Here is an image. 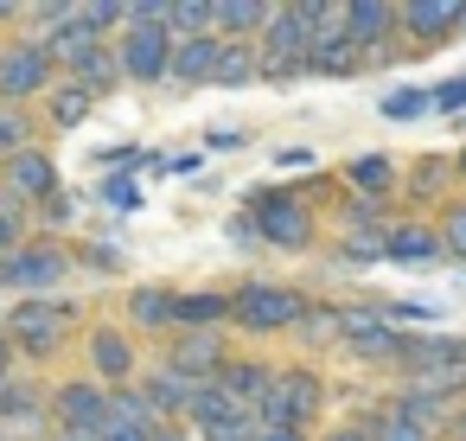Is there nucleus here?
Here are the masks:
<instances>
[{
	"label": "nucleus",
	"mask_w": 466,
	"mask_h": 441,
	"mask_svg": "<svg viewBox=\"0 0 466 441\" xmlns=\"http://www.w3.org/2000/svg\"><path fill=\"white\" fill-rule=\"evenodd\" d=\"M383 256L415 269V262H441V256H447V243H441V231H434V224H390V231H383Z\"/></svg>",
	"instance_id": "nucleus-14"
},
{
	"label": "nucleus",
	"mask_w": 466,
	"mask_h": 441,
	"mask_svg": "<svg viewBox=\"0 0 466 441\" xmlns=\"http://www.w3.org/2000/svg\"><path fill=\"white\" fill-rule=\"evenodd\" d=\"M300 313H307V301L281 282H249L230 294V320L243 333H281V326H300Z\"/></svg>",
	"instance_id": "nucleus-4"
},
{
	"label": "nucleus",
	"mask_w": 466,
	"mask_h": 441,
	"mask_svg": "<svg viewBox=\"0 0 466 441\" xmlns=\"http://www.w3.org/2000/svg\"><path fill=\"white\" fill-rule=\"evenodd\" d=\"M326 441H370V428H332Z\"/></svg>",
	"instance_id": "nucleus-43"
},
{
	"label": "nucleus",
	"mask_w": 466,
	"mask_h": 441,
	"mask_svg": "<svg viewBox=\"0 0 466 441\" xmlns=\"http://www.w3.org/2000/svg\"><path fill=\"white\" fill-rule=\"evenodd\" d=\"M0 422L7 428H39L46 422V403L33 384H0Z\"/></svg>",
	"instance_id": "nucleus-26"
},
{
	"label": "nucleus",
	"mask_w": 466,
	"mask_h": 441,
	"mask_svg": "<svg viewBox=\"0 0 466 441\" xmlns=\"http://www.w3.org/2000/svg\"><path fill=\"white\" fill-rule=\"evenodd\" d=\"M218 58H224V39H173L167 84H218Z\"/></svg>",
	"instance_id": "nucleus-13"
},
{
	"label": "nucleus",
	"mask_w": 466,
	"mask_h": 441,
	"mask_svg": "<svg viewBox=\"0 0 466 441\" xmlns=\"http://www.w3.org/2000/svg\"><path fill=\"white\" fill-rule=\"evenodd\" d=\"M211 384H218V390H224L230 403H243V409L256 415V403L268 396V384H275V371H268V364H256V358H243V364L230 358V364H224V371H218Z\"/></svg>",
	"instance_id": "nucleus-17"
},
{
	"label": "nucleus",
	"mask_w": 466,
	"mask_h": 441,
	"mask_svg": "<svg viewBox=\"0 0 466 441\" xmlns=\"http://www.w3.org/2000/svg\"><path fill=\"white\" fill-rule=\"evenodd\" d=\"M77 84H84V90H96V97H103L109 84H128V77H122V58H116V46H103V52H96V58L77 71Z\"/></svg>",
	"instance_id": "nucleus-31"
},
{
	"label": "nucleus",
	"mask_w": 466,
	"mask_h": 441,
	"mask_svg": "<svg viewBox=\"0 0 466 441\" xmlns=\"http://www.w3.org/2000/svg\"><path fill=\"white\" fill-rule=\"evenodd\" d=\"M90 364H96V377H109V384H122L128 371H135V345L122 339V333H90Z\"/></svg>",
	"instance_id": "nucleus-23"
},
{
	"label": "nucleus",
	"mask_w": 466,
	"mask_h": 441,
	"mask_svg": "<svg viewBox=\"0 0 466 441\" xmlns=\"http://www.w3.org/2000/svg\"><path fill=\"white\" fill-rule=\"evenodd\" d=\"M0 199H14V205L58 199V167H52V154H39V148L14 154L7 167H0Z\"/></svg>",
	"instance_id": "nucleus-9"
},
{
	"label": "nucleus",
	"mask_w": 466,
	"mask_h": 441,
	"mask_svg": "<svg viewBox=\"0 0 466 441\" xmlns=\"http://www.w3.org/2000/svg\"><path fill=\"white\" fill-rule=\"evenodd\" d=\"M441 173H447V160H421V167H415V186H409V192H434V179H441Z\"/></svg>",
	"instance_id": "nucleus-40"
},
{
	"label": "nucleus",
	"mask_w": 466,
	"mask_h": 441,
	"mask_svg": "<svg viewBox=\"0 0 466 441\" xmlns=\"http://www.w3.org/2000/svg\"><path fill=\"white\" fill-rule=\"evenodd\" d=\"M256 52H262V77L268 84H288V77L307 71V58H313V14H307V0H300V7H275L268 14Z\"/></svg>",
	"instance_id": "nucleus-1"
},
{
	"label": "nucleus",
	"mask_w": 466,
	"mask_h": 441,
	"mask_svg": "<svg viewBox=\"0 0 466 441\" xmlns=\"http://www.w3.org/2000/svg\"><path fill=\"white\" fill-rule=\"evenodd\" d=\"M434 109H466V77L441 84V90H434Z\"/></svg>",
	"instance_id": "nucleus-39"
},
{
	"label": "nucleus",
	"mask_w": 466,
	"mask_h": 441,
	"mask_svg": "<svg viewBox=\"0 0 466 441\" xmlns=\"http://www.w3.org/2000/svg\"><path fill=\"white\" fill-rule=\"evenodd\" d=\"M339 339L358 358H377V364H396V352H402V333L383 313H364V307H339Z\"/></svg>",
	"instance_id": "nucleus-10"
},
{
	"label": "nucleus",
	"mask_w": 466,
	"mask_h": 441,
	"mask_svg": "<svg viewBox=\"0 0 466 441\" xmlns=\"http://www.w3.org/2000/svg\"><path fill=\"white\" fill-rule=\"evenodd\" d=\"M14 20H26V7H14V0H0V26H14Z\"/></svg>",
	"instance_id": "nucleus-44"
},
{
	"label": "nucleus",
	"mask_w": 466,
	"mask_h": 441,
	"mask_svg": "<svg viewBox=\"0 0 466 441\" xmlns=\"http://www.w3.org/2000/svg\"><path fill=\"white\" fill-rule=\"evenodd\" d=\"M160 441H186V435H179V428H160Z\"/></svg>",
	"instance_id": "nucleus-46"
},
{
	"label": "nucleus",
	"mask_w": 466,
	"mask_h": 441,
	"mask_svg": "<svg viewBox=\"0 0 466 441\" xmlns=\"http://www.w3.org/2000/svg\"><path fill=\"white\" fill-rule=\"evenodd\" d=\"M52 415H58V428H96V435H109V390H96L90 377H71V384H58Z\"/></svg>",
	"instance_id": "nucleus-11"
},
{
	"label": "nucleus",
	"mask_w": 466,
	"mask_h": 441,
	"mask_svg": "<svg viewBox=\"0 0 466 441\" xmlns=\"http://www.w3.org/2000/svg\"><path fill=\"white\" fill-rule=\"evenodd\" d=\"M71 275V256L58 243H20L0 262V288H33V301H46V288H58Z\"/></svg>",
	"instance_id": "nucleus-5"
},
{
	"label": "nucleus",
	"mask_w": 466,
	"mask_h": 441,
	"mask_svg": "<svg viewBox=\"0 0 466 441\" xmlns=\"http://www.w3.org/2000/svg\"><path fill=\"white\" fill-rule=\"evenodd\" d=\"M90 109H96V90H84L77 77H71V84H58V90L46 97L52 128H77V122H90Z\"/></svg>",
	"instance_id": "nucleus-24"
},
{
	"label": "nucleus",
	"mask_w": 466,
	"mask_h": 441,
	"mask_svg": "<svg viewBox=\"0 0 466 441\" xmlns=\"http://www.w3.org/2000/svg\"><path fill=\"white\" fill-rule=\"evenodd\" d=\"M167 364H173V371H186L192 384H211L230 358H224V339H218V333H186V339L173 345V358H167Z\"/></svg>",
	"instance_id": "nucleus-15"
},
{
	"label": "nucleus",
	"mask_w": 466,
	"mask_h": 441,
	"mask_svg": "<svg viewBox=\"0 0 466 441\" xmlns=\"http://www.w3.org/2000/svg\"><path fill=\"white\" fill-rule=\"evenodd\" d=\"M268 14H275V7H262V0H218V33H230L237 46H249V33L262 39Z\"/></svg>",
	"instance_id": "nucleus-22"
},
{
	"label": "nucleus",
	"mask_w": 466,
	"mask_h": 441,
	"mask_svg": "<svg viewBox=\"0 0 466 441\" xmlns=\"http://www.w3.org/2000/svg\"><path fill=\"white\" fill-rule=\"evenodd\" d=\"M84 26H90L96 39H109V26H128V7H116V0H90V7H84Z\"/></svg>",
	"instance_id": "nucleus-34"
},
{
	"label": "nucleus",
	"mask_w": 466,
	"mask_h": 441,
	"mask_svg": "<svg viewBox=\"0 0 466 441\" xmlns=\"http://www.w3.org/2000/svg\"><path fill=\"white\" fill-rule=\"evenodd\" d=\"M160 415H154V403L141 396V390H109V435H147V441H160Z\"/></svg>",
	"instance_id": "nucleus-18"
},
{
	"label": "nucleus",
	"mask_w": 466,
	"mask_h": 441,
	"mask_svg": "<svg viewBox=\"0 0 466 441\" xmlns=\"http://www.w3.org/2000/svg\"><path fill=\"white\" fill-rule=\"evenodd\" d=\"M428 109H434L428 90H390V97H383V116H390V122H409V116H428Z\"/></svg>",
	"instance_id": "nucleus-32"
},
{
	"label": "nucleus",
	"mask_w": 466,
	"mask_h": 441,
	"mask_svg": "<svg viewBox=\"0 0 466 441\" xmlns=\"http://www.w3.org/2000/svg\"><path fill=\"white\" fill-rule=\"evenodd\" d=\"M33 148V122H26V109H7L0 103V167H7L14 154H26Z\"/></svg>",
	"instance_id": "nucleus-29"
},
{
	"label": "nucleus",
	"mask_w": 466,
	"mask_h": 441,
	"mask_svg": "<svg viewBox=\"0 0 466 441\" xmlns=\"http://www.w3.org/2000/svg\"><path fill=\"white\" fill-rule=\"evenodd\" d=\"M46 52H52V65H65V71L77 77V71H84V65H90V58L103 52V39H96V33L84 26V7H77V20H71L65 33H52V39H46Z\"/></svg>",
	"instance_id": "nucleus-19"
},
{
	"label": "nucleus",
	"mask_w": 466,
	"mask_h": 441,
	"mask_svg": "<svg viewBox=\"0 0 466 441\" xmlns=\"http://www.w3.org/2000/svg\"><path fill=\"white\" fill-rule=\"evenodd\" d=\"M396 26H402V7H383V0H351L345 7V39L358 52H390Z\"/></svg>",
	"instance_id": "nucleus-12"
},
{
	"label": "nucleus",
	"mask_w": 466,
	"mask_h": 441,
	"mask_svg": "<svg viewBox=\"0 0 466 441\" xmlns=\"http://www.w3.org/2000/svg\"><path fill=\"white\" fill-rule=\"evenodd\" d=\"M256 441H307V435H300V428H262Z\"/></svg>",
	"instance_id": "nucleus-42"
},
{
	"label": "nucleus",
	"mask_w": 466,
	"mask_h": 441,
	"mask_svg": "<svg viewBox=\"0 0 466 441\" xmlns=\"http://www.w3.org/2000/svg\"><path fill=\"white\" fill-rule=\"evenodd\" d=\"M20 237H26V211H20L14 199H0V262L20 250Z\"/></svg>",
	"instance_id": "nucleus-33"
},
{
	"label": "nucleus",
	"mask_w": 466,
	"mask_h": 441,
	"mask_svg": "<svg viewBox=\"0 0 466 441\" xmlns=\"http://www.w3.org/2000/svg\"><path fill=\"white\" fill-rule=\"evenodd\" d=\"M319 403H326L319 371H275L268 396L256 403V422H262V428H300V435H307V422L319 415Z\"/></svg>",
	"instance_id": "nucleus-3"
},
{
	"label": "nucleus",
	"mask_w": 466,
	"mask_h": 441,
	"mask_svg": "<svg viewBox=\"0 0 466 441\" xmlns=\"http://www.w3.org/2000/svg\"><path fill=\"white\" fill-rule=\"evenodd\" d=\"M300 333H307L313 345L339 339V307H307V313H300Z\"/></svg>",
	"instance_id": "nucleus-35"
},
{
	"label": "nucleus",
	"mask_w": 466,
	"mask_h": 441,
	"mask_svg": "<svg viewBox=\"0 0 466 441\" xmlns=\"http://www.w3.org/2000/svg\"><path fill=\"white\" fill-rule=\"evenodd\" d=\"M256 77H262V52H256V46H237V39H224L218 84H224V90H243V84H256Z\"/></svg>",
	"instance_id": "nucleus-27"
},
{
	"label": "nucleus",
	"mask_w": 466,
	"mask_h": 441,
	"mask_svg": "<svg viewBox=\"0 0 466 441\" xmlns=\"http://www.w3.org/2000/svg\"><path fill=\"white\" fill-rule=\"evenodd\" d=\"M58 90V65L46 52V39H14V46H0V103L7 109H26L33 97H52Z\"/></svg>",
	"instance_id": "nucleus-2"
},
{
	"label": "nucleus",
	"mask_w": 466,
	"mask_h": 441,
	"mask_svg": "<svg viewBox=\"0 0 466 441\" xmlns=\"http://www.w3.org/2000/svg\"><path fill=\"white\" fill-rule=\"evenodd\" d=\"M7 364H14V339H7V326H0V384H7Z\"/></svg>",
	"instance_id": "nucleus-41"
},
{
	"label": "nucleus",
	"mask_w": 466,
	"mask_h": 441,
	"mask_svg": "<svg viewBox=\"0 0 466 441\" xmlns=\"http://www.w3.org/2000/svg\"><path fill=\"white\" fill-rule=\"evenodd\" d=\"M370 441H428V435H421V428H409V422H396V415L383 409V415L370 422Z\"/></svg>",
	"instance_id": "nucleus-37"
},
{
	"label": "nucleus",
	"mask_w": 466,
	"mask_h": 441,
	"mask_svg": "<svg viewBox=\"0 0 466 441\" xmlns=\"http://www.w3.org/2000/svg\"><path fill=\"white\" fill-rule=\"evenodd\" d=\"M460 20H466V7H453V0H415V7H402L409 39H447Z\"/></svg>",
	"instance_id": "nucleus-20"
},
{
	"label": "nucleus",
	"mask_w": 466,
	"mask_h": 441,
	"mask_svg": "<svg viewBox=\"0 0 466 441\" xmlns=\"http://www.w3.org/2000/svg\"><path fill=\"white\" fill-rule=\"evenodd\" d=\"M65 326H71V307H58V301H20L7 313V339L20 352H52L65 339Z\"/></svg>",
	"instance_id": "nucleus-8"
},
{
	"label": "nucleus",
	"mask_w": 466,
	"mask_h": 441,
	"mask_svg": "<svg viewBox=\"0 0 466 441\" xmlns=\"http://www.w3.org/2000/svg\"><path fill=\"white\" fill-rule=\"evenodd\" d=\"M103 199H109L116 211H135V205H141V192H135V179H128V173H116V179H103Z\"/></svg>",
	"instance_id": "nucleus-38"
},
{
	"label": "nucleus",
	"mask_w": 466,
	"mask_h": 441,
	"mask_svg": "<svg viewBox=\"0 0 466 441\" xmlns=\"http://www.w3.org/2000/svg\"><path fill=\"white\" fill-rule=\"evenodd\" d=\"M249 409L243 403H230L218 384H198V396H192V428L198 435H211V428H224V422H243Z\"/></svg>",
	"instance_id": "nucleus-25"
},
{
	"label": "nucleus",
	"mask_w": 466,
	"mask_h": 441,
	"mask_svg": "<svg viewBox=\"0 0 466 441\" xmlns=\"http://www.w3.org/2000/svg\"><path fill=\"white\" fill-rule=\"evenodd\" d=\"M103 441H147V435H103Z\"/></svg>",
	"instance_id": "nucleus-45"
},
{
	"label": "nucleus",
	"mask_w": 466,
	"mask_h": 441,
	"mask_svg": "<svg viewBox=\"0 0 466 441\" xmlns=\"http://www.w3.org/2000/svg\"><path fill=\"white\" fill-rule=\"evenodd\" d=\"M345 179H351V192H358V199H377V205H383V192H390L396 167H390L383 154H370V160H351V167H345Z\"/></svg>",
	"instance_id": "nucleus-28"
},
{
	"label": "nucleus",
	"mask_w": 466,
	"mask_h": 441,
	"mask_svg": "<svg viewBox=\"0 0 466 441\" xmlns=\"http://www.w3.org/2000/svg\"><path fill=\"white\" fill-rule=\"evenodd\" d=\"M434 231H441L447 256H466V205H447V218H441Z\"/></svg>",
	"instance_id": "nucleus-36"
},
{
	"label": "nucleus",
	"mask_w": 466,
	"mask_h": 441,
	"mask_svg": "<svg viewBox=\"0 0 466 441\" xmlns=\"http://www.w3.org/2000/svg\"><path fill=\"white\" fill-rule=\"evenodd\" d=\"M230 320V294H173V326H192V333H211Z\"/></svg>",
	"instance_id": "nucleus-21"
},
{
	"label": "nucleus",
	"mask_w": 466,
	"mask_h": 441,
	"mask_svg": "<svg viewBox=\"0 0 466 441\" xmlns=\"http://www.w3.org/2000/svg\"><path fill=\"white\" fill-rule=\"evenodd\" d=\"M116 58H122V77H128V84H167L173 33H167V26H128V33L116 39Z\"/></svg>",
	"instance_id": "nucleus-6"
},
{
	"label": "nucleus",
	"mask_w": 466,
	"mask_h": 441,
	"mask_svg": "<svg viewBox=\"0 0 466 441\" xmlns=\"http://www.w3.org/2000/svg\"><path fill=\"white\" fill-rule=\"evenodd\" d=\"M249 218H256V237L275 250H307V237H313V211L294 192H262Z\"/></svg>",
	"instance_id": "nucleus-7"
},
{
	"label": "nucleus",
	"mask_w": 466,
	"mask_h": 441,
	"mask_svg": "<svg viewBox=\"0 0 466 441\" xmlns=\"http://www.w3.org/2000/svg\"><path fill=\"white\" fill-rule=\"evenodd\" d=\"M128 313H135L141 326H173V294H167V288H135V294H128Z\"/></svg>",
	"instance_id": "nucleus-30"
},
{
	"label": "nucleus",
	"mask_w": 466,
	"mask_h": 441,
	"mask_svg": "<svg viewBox=\"0 0 466 441\" xmlns=\"http://www.w3.org/2000/svg\"><path fill=\"white\" fill-rule=\"evenodd\" d=\"M453 173H460V179H466V148H460V160H453Z\"/></svg>",
	"instance_id": "nucleus-47"
},
{
	"label": "nucleus",
	"mask_w": 466,
	"mask_h": 441,
	"mask_svg": "<svg viewBox=\"0 0 466 441\" xmlns=\"http://www.w3.org/2000/svg\"><path fill=\"white\" fill-rule=\"evenodd\" d=\"M141 396L154 403V415L160 422H179V415H192V396H198V384L186 377V371H173V364H160L147 384H141Z\"/></svg>",
	"instance_id": "nucleus-16"
}]
</instances>
